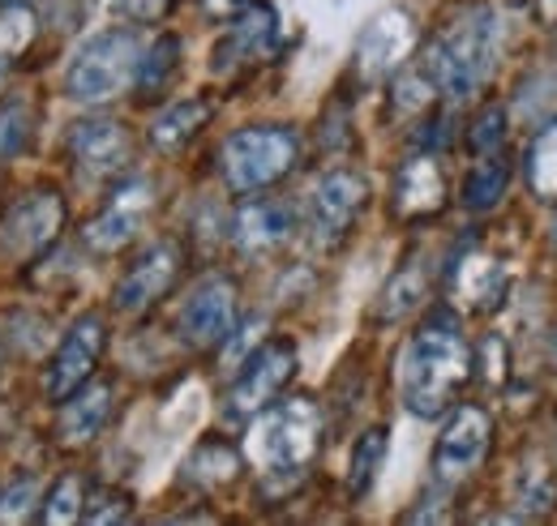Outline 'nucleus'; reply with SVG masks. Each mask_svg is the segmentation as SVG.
Returning a JSON list of instances; mask_svg holds the SVG:
<instances>
[{
    "mask_svg": "<svg viewBox=\"0 0 557 526\" xmlns=\"http://www.w3.org/2000/svg\"><path fill=\"white\" fill-rule=\"evenodd\" d=\"M472 342L463 338V326L450 309H433L417 334L404 347L399 360V394L404 406L417 419H437L442 411L455 406L463 386L472 381Z\"/></svg>",
    "mask_w": 557,
    "mask_h": 526,
    "instance_id": "1",
    "label": "nucleus"
},
{
    "mask_svg": "<svg viewBox=\"0 0 557 526\" xmlns=\"http://www.w3.org/2000/svg\"><path fill=\"white\" fill-rule=\"evenodd\" d=\"M322 450V406L313 398H283L258 411L249 428V459L271 488H296Z\"/></svg>",
    "mask_w": 557,
    "mask_h": 526,
    "instance_id": "2",
    "label": "nucleus"
},
{
    "mask_svg": "<svg viewBox=\"0 0 557 526\" xmlns=\"http://www.w3.org/2000/svg\"><path fill=\"white\" fill-rule=\"evenodd\" d=\"M497 57V17L493 9H468L450 30H442L424 52V77L450 99H468L485 86Z\"/></svg>",
    "mask_w": 557,
    "mask_h": 526,
    "instance_id": "3",
    "label": "nucleus"
},
{
    "mask_svg": "<svg viewBox=\"0 0 557 526\" xmlns=\"http://www.w3.org/2000/svg\"><path fill=\"white\" fill-rule=\"evenodd\" d=\"M141 39L129 26H112L90 35L65 68V95L73 103H112L138 77Z\"/></svg>",
    "mask_w": 557,
    "mask_h": 526,
    "instance_id": "4",
    "label": "nucleus"
},
{
    "mask_svg": "<svg viewBox=\"0 0 557 526\" xmlns=\"http://www.w3.org/2000/svg\"><path fill=\"white\" fill-rule=\"evenodd\" d=\"M300 159V137L287 125H249L236 129L219 150V172L232 193H262L278 185Z\"/></svg>",
    "mask_w": 557,
    "mask_h": 526,
    "instance_id": "5",
    "label": "nucleus"
},
{
    "mask_svg": "<svg viewBox=\"0 0 557 526\" xmlns=\"http://www.w3.org/2000/svg\"><path fill=\"white\" fill-rule=\"evenodd\" d=\"M296 364H300L296 342H287V338L262 342L253 355L240 360V373H236V381H232V390H227L223 415H227V419H249V415H258L262 406H271V402L287 390V381L296 377Z\"/></svg>",
    "mask_w": 557,
    "mask_h": 526,
    "instance_id": "6",
    "label": "nucleus"
},
{
    "mask_svg": "<svg viewBox=\"0 0 557 526\" xmlns=\"http://www.w3.org/2000/svg\"><path fill=\"white\" fill-rule=\"evenodd\" d=\"M488 446H493V419L485 406L463 402L450 411L437 446H433V479L437 488H455L463 479L476 475V466L485 462Z\"/></svg>",
    "mask_w": 557,
    "mask_h": 526,
    "instance_id": "7",
    "label": "nucleus"
},
{
    "mask_svg": "<svg viewBox=\"0 0 557 526\" xmlns=\"http://www.w3.org/2000/svg\"><path fill=\"white\" fill-rule=\"evenodd\" d=\"M364 201H369V185H364L360 172H348V167L326 172V176L313 185L309 205H305V223H309L313 240H318L322 249L344 245L351 223H356L360 210H364Z\"/></svg>",
    "mask_w": 557,
    "mask_h": 526,
    "instance_id": "8",
    "label": "nucleus"
},
{
    "mask_svg": "<svg viewBox=\"0 0 557 526\" xmlns=\"http://www.w3.org/2000/svg\"><path fill=\"white\" fill-rule=\"evenodd\" d=\"M236 317H240L236 283L223 278V274H210V278H202V283L189 291L176 329H181V342H185V347H194V351H214V347H223V338L236 329Z\"/></svg>",
    "mask_w": 557,
    "mask_h": 526,
    "instance_id": "9",
    "label": "nucleus"
},
{
    "mask_svg": "<svg viewBox=\"0 0 557 526\" xmlns=\"http://www.w3.org/2000/svg\"><path fill=\"white\" fill-rule=\"evenodd\" d=\"M103 347H108V322L99 313H86L70 326V334L61 338L48 373H44V394L52 402L70 398L77 386H86L103 360Z\"/></svg>",
    "mask_w": 557,
    "mask_h": 526,
    "instance_id": "10",
    "label": "nucleus"
},
{
    "mask_svg": "<svg viewBox=\"0 0 557 526\" xmlns=\"http://www.w3.org/2000/svg\"><path fill=\"white\" fill-rule=\"evenodd\" d=\"M65 231V198L57 189H39L17 201L0 223V245L9 258H39Z\"/></svg>",
    "mask_w": 557,
    "mask_h": 526,
    "instance_id": "11",
    "label": "nucleus"
},
{
    "mask_svg": "<svg viewBox=\"0 0 557 526\" xmlns=\"http://www.w3.org/2000/svg\"><path fill=\"white\" fill-rule=\"evenodd\" d=\"M181 265H185V258H181V245H172V240L150 245L138 262L125 270V278L116 283L112 304H116L121 313H141V309H150L154 300H163V296L176 287Z\"/></svg>",
    "mask_w": 557,
    "mask_h": 526,
    "instance_id": "12",
    "label": "nucleus"
},
{
    "mask_svg": "<svg viewBox=\"0 0 557 526\" xmlns=\"http://www.w3.org/2000/svg\"><path fill=\"white\" fill-rule=\"evenodd\" d=\"M70 154L86 180L116 176L129 163V129L121 121H112V116L77 121L70 133Z\"/></svg>",
    "mask_w": 557,
    "mask_h": 526,
    "instance_id": "13",
    "label": "nucleus"
},
{
    "mask_svg": "<svg viewBox=\"0 0 557 526\" xmlns=\"http://www.w3.org/2000/svg\"><path fill=\"white\" fill-rule=\"evenodd\" d=\"M412 39H417V26H412L408 13L391 9V13L373 17L369 30L356 43V68L364 73V82H377V77H386V73L404 65L408 52H412Z\"/></svg>",
    "mask_w": 557,
    "mask_h": 526,
    "instance_id": "14",
    "label": "nucleus"
},
{
    "mask_svg": "<svg viewBox=\"0 0 557 526\" xmlns=\"http://www.w3.org/2000/svg\"><path fill=\"white\" fill-rule=\"evenodd\" d=\"M146 214H150V185H146V180H134V185H125V189L116 193V201L82 231V240H86L95 253H121V249L141 231Z\"/></svg>",
    "mask_w": 557,
    "mask_h": 526,
    "instance_id": "15",
    "label": "nucleus"
},
{
    "mask_svg": "<svg viewBox=\"0 0 557 526\" xmlns=\"http://www.w3.org/2000/svg\"><path fill=\"white\" fill-rule=\"evenodd\" d=\"M292 231H296V214L287 201H249L232 218V240L240 253H271L292 240Z\"/></svg>",
    "mask_w": 557,
    "mask_h": 526,
    "instance_id": "16",
    "label": "nucleus"
},
{
    "mask_svg": "<svg viewBox=\"0 0 557 526\" xmlns=\"http://www.w3.org/2000/svg\"><path fill=\"white\" fill-rule=\"evenodd\" d=\"M446 205V176L433 154H412L395 176V214L399 218H433Z\"/></svg>",
    "mask_w": 557,
    "mask_h": 526,
    "instance_id": "17",
    "label": "nucleus"
},
{
    "mask_svg": "<svg viewBox=\"0 0 557 526\" xmlns=\"http://www.w3.org/2000/svg\"><path fill=\"white\" fill-rule=\"evenodd\" d=\"M112 415V386L108 381H86L70 398H61V419L57 437L61 446H90Z\"/></svg>",
    "mask_w": 557,
    "mask_h": 526,
    "instance_id": "18",
    "label": "nucleus"
},
{
    "mask_svg": "<svg viewBox=\"0 0 557 526\" xmlns=\"http://www.w3.org/2000/svg\"><path fill=\"white\" fill-rule=\"evenodd\" d=\"M278 39V13L267 4V0H245V9L232 17V30H227V43L219 52L227 57H267Z\"/></svg>",
    "mask_w": 557,
    "mask_h": 526,
    "instance_id": "19",
    "label": "nucleus"
},
{
    "mask_svg": "<svg viewBox=\"0 0 557 526\" xmlns=\"http://www.w3.org/2000/svg\"><path fill=\"white\" fill-rule=\"evenodd\" d=\"M450 287H455L459 300H468L472 309H485L488 313V309L502 304V296H506V287H510V274H506V265L502 262L472 253V258H463V262L455 265Z\"/></svg>",
    "mask_w": 557,
    "mask_h": 526,
    "instance_id": "20",
    "label": "nucleus"
},
{
    "mask_svg": "<svg viewBox=\"0 0 557 526\" xmlns=\"http://www.w3.org/2000/svg\"><path fill=\"white\" fill-rule=\"evenodd\" d=\"M210 121V103L207 99H181V103H168L154 121H150V146L163 150V154H176L181 146H189L202 125Z\"/></svg>",
    "mask_w": 557,
    "mask_h": 526,
    "instance_id": "21",
    "label": "nucleus"
},
{
    "mask_svg": "<svg viewBox=\"0 0 557 526\" xmlns=\"http://www.w3.org/2000/svg\"><path fill=\"white\" fill-rule=\"evenodd\" d=\"M515 505H519V518H545L554 514L557 505V471L541 454L523 462L519 479H515Z\"/></svg>",
    "mask_w": 557,
    "mask_h": 526,
    "instance_id": "22",
    "label": "nucleus"
},
{
    "mask_svg": "<svg viewBox=\"0 0 557 526\" xmlns=\"http://www.w3.org/2000/svg\"><path fill=\"white\" fill-rule=\"evenodd\" d=\"M506 185H510V163L502 159V150H493L463 176V205L472 214H485L506 198Z\"/></svg>",
    "mask_w": 557,
    "mask_h": 526,
    "instance_id": "23",
    "label": "nucleus"
},
{
    "mask_svg": "<svg viewBox=\"0 0 557 526\" xmlns=\"http://www.w3.org/2000/svg\"><path fill=\"white\" fill-rule=\"evenodd\" d=\"M240 475V454H236V446H227V441H202L198 450H194V459L185 462V479L194 484V488H223V484H232Z\"/></svg>",
    "mask_w": 557,
    "mask_h": 526,
    "instance_id": "24",
    "label": "nucleus"
},
{
    "mask_svg": "<svg viewBox=\"0 0 557 526\" xmlns=\"http://www.w3.org/2000/svg\"><path fill=\"white\" fill-rule=\"evenodd\" d=\"M176 68H181V39H176V35H159V39L141 52L134 86H138L141 95H159V90L176 77Z\"/></svg>",
    "mask_w": 557,
    "mask_h": 526,
    "instance_id": "25",
    "label": "nucleus"
},
{
    "mask_svg": "<svg viewBox=\"0 0 557 526\" xmlns=\"http://www.w3.org/2000/svg\"><path fill=\"white\" fill-rule=\"evenodd\" d=\"M382 459H386V428L377 424V428L360 433V441H356V450H351V466H348L351 501H360V497L373 488V479H377V471H382Z\"/></svg>",
    "mask_w": 557,
    "mask_h": 526,
    "instance_id": "26",
    "label": "nucleus"
},
{
    "mask_svg": "<svg viewBox=\"0 0 557 526\" xmlns=\"http://www.w3.org/2000/svg\"><path fill=\"white\" fill-rule=\"evenodd\" d=\"M424 287H429V278H424L420 262H408L391 283H386L382 304H377V317H382V322H399L404 313H412L420 300H424Z\"/></svg>",
    "mask_w": 557,
    "mask_h": 526,
    "instance_id": "27",
    "label": "nucleus"
},
{
    "mask_svg": "<svg viewBox=\"0 0 557 526\" xmlns=\"http://www.w3.org/2000/svg\"><path fill=\"white\" fill-rule=\"evenodd\" d=\"M82 505H86V484L77 475H61L52 484V492L39 501V523L48 526H73L82 523Z\"/></svg>",
    "mask_w": 557,
    "mask_h": 526,
    "instance_id": "28",
    "label": "nucleus"
},
{
    "mask_svg": "<svg viewBox=\"0 0 557 526\" xmlns=\"http://www.w3.org/2000/svg\"><path fill=\"white\" fill-rule=\"evenodd\" d=\"M35 137V112L26 99L0 103V159H17Z\"/></svg>",
    "mask_w": 557,
    "mask_h": 526,
    "instance_id": "29",
    "label": "nucleus"
},
{
    "mask_svg": "<svg viewBox=\"0 0 557 526\" xmlns=\"http://www.w3.org/2000/svg\"><path fill=\"white\" fill-rule=\"evenodd\" d=\"M528 185L536 198H557V121L528 150Z\"/></svg>",
    "mask_w": 557,
    "mask_h": 526,
    "instance_id": "30",
    "label": "nucleus"
},
{
    "mask_svg": "<svg viewBox=\"0 0 557 526\" xmlns=\"http://www.w3.org/2000/svg\"><path fill=\"white\" fill-rule=\"evenodd\" d=\"M35 39V13L26 4H9L0 9V61L13 65Z\"/></svg>",
    "mask_w": 557,
    "mask_h": 526,
    "instance_id": "31",
    "label": "nucleus"
},
{
    "mask_svg": "<svg viewBox=\"0 0 557 526\" xmlns=\"http://www.w3.org/2000/svg\"><path fill=\"white\" fill-rule=\"evenodd\" d=\"M129 518H134V497H129V492H116V488H99V492L86 497V505H82V523H90V526L129 523Z\"/></svg>",
    "mask_w": 557,
    "mask_h": 526,
    "instance_id": "32",
    "label": "nucleus"
},
{
    "mask_svg": "<svg viewBox=\"0 0 557 526\" xmlns=\"http://www.w3.org/2000/svg\"><path fill=\"white\" fill-rule=\"evenodd\" d=\"M502 141H506V108L488 103L485 112L472 121L468 146H472V154H493V150H502Z\"/></svg>",
    "mask_w": 557,
    "mask_h": 526,
    "instance_id": "33",
    "label": "nucleus"
},
{
    "mask_svg": "<svg viewBox=\"0 0 557 526\" xmlns=\"http://www.w3.org/2000/svg\"><path fill=\"white\" fill-rule=\"evenodd\" d=\"M35 501H39V479H22V484H13L9 492H0V523H26L30 518V510H35Z\"/></svg>",
    "mask_w": 557,
    "mask_h": 526,
    "instance_id": "34",
    "label": "nucleus"
},
{
    "mask_svg": "<svg viewBox=\"0 0 557 526\" xmlns=\"http://www.w3.org/2000/svg\"><path fill=\"white\" fill-rule=\"evenodd\" d=\"M129 4V13L138 17V22H150V17H159L163 9H168V0H125Z\"/></svg>",
    "mask_w": 557,
    "mask_h": 526,
    "instance_id": "35",
    "label": "nucleus"
},
{
    "mask_svg": "<svg viewBox=\"0 0 557 526\" xmlns=\"http://www.w3.org/2000/svg\"><path fill=\"white\" fill-rule=\"evenodd\" d=\"M541 17H545V22H557V0H541Z\"/></svg>",
    "mask_w": 557,
    "mask_h": 526,
    "instance_id": "36",
    "label": "nucleus"
},
{
    "mask_svg": "<svg viewBox=\"0 0 557 526\" xmlns=\"http://www.w3.org/2000/svg\"><path fill=\"white\" fill-rule=\"evenodd\" d=\"M9 68L13 65H4V61H0V90H4V82H9Z\"/></svg>",
    "mask_w": 557,
    "mask_h": 526,
    "instance_id": "37",
    "label": "nucleus"
}]
</instances>
